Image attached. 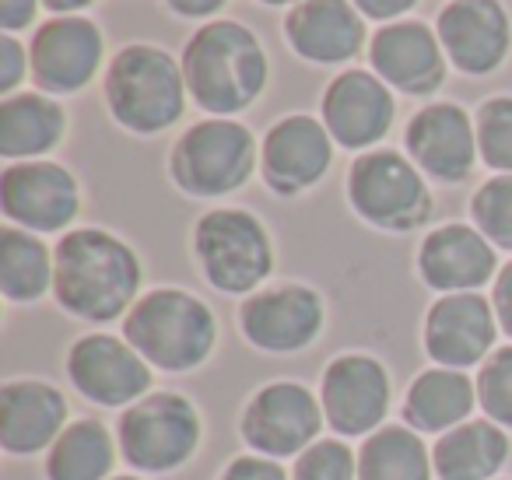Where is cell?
<instances>
[{"instance_id": "cell-24", "label": "cell", "mask_w": 512, "mask_h": 480, "mask_svg": "<svg viewBox=\"0 0 512 480\" xmlns=\"http://www.w3.org/2000/svg\"><path fill=\"white\" fill-rule=\"evenodd\" d=\"M477 407V382L460 368H425L407 386L404 424L418 435H446L470 421Z\"/></svg>"}, {"instance_id": "cell-23", "label": "cell", "mask_w": 512, "mask_h": 480, "mask_svg": "<svg viewBox=\"0 0 512 480\" xmlns=\"http://www.w3.org/2000/svg\"><path fill=\"white\" fill-rule=\"evenodd\" d=\"M285 36L309 64H344L365 46V22L348 0H302L288 11Z\"/></svg>"}, {"instance_id": "cell-26", "label": "cell", "mask_w": 512, "mask_h": 480, "mask_svg": "<svg viewBox=\"0 0 512 480\" xmlns=\"http://www.w3.org/2000/svg\"><path fill=\"white\" fill-rule=\"evenodd\" d=\"M67 134V113L43 92L8 95L0 102V155L36 162Z\"/></svg>"}, {"instance_id": "cell-41", "label": "cell", "mask_w": 512, "mask_h": 480, "mask_svg": "<svg viewBox=\"0 0 512 480\" xmlns=\"http://www.w3.org/2000/svg\"><path fill=\"white\" fill-rule=\"evenodd\" d=\"M260 4H271V8H281V4H302V0H260Z\"/></svg>"}, {"instance_id": "cell-11", "label": "cell", "mask_w": 512, "mask_h": 480, "mask_svg": "<svg viewBox=\"0 0 512 480\" xmlns=\"http://www.w3.org/2000/svg\"><path fill=\"white\" fill-rule=\"evenodd\" d=\"M67 379L95 407H123L151 393V365L113 333H85L67 351Z\"/></svg>"}, {"instance_id": "cell-8", "label": "cell", "mask_w": 512, "mask_h": 480, "mask_svg": "<svg viewBox=\"0 0 512 480\" xmlns=\"http://www.w3.org/2000/svg\"><path fill=\"white\" fill-rule=\"evenodd\" d=\"M348 200L355 214L383 232H414L432 218V193L421 169L397 151H365L348 169Z\"/></svg>"}, {"instance_id": "cell-7", "label": "cell", "mask_w": 512, "mask_h": 480, "mask_svg": "<svg viewBox=\"0 0 512 480\" xmlns=\"http://www.w3.org/2000/svg\"><path fill=\"white\" fill-rule=\"evenodd\" d=\"M260 148L249 127L214 116L200 120L176 141L169 158V176L190 197H225L249 183Z\"/></svg>"}, {"instance_id": "cell-1", "label": "cell", "mask_w": 512, "mask_h": 480, "mask_svg": "<svg viewBox=\"0 0 512 480\" xmlns=\"http://www.w3.org/2000/svg\"><path fill=\"white\" fill-rule=\"evenodd\" d=\"M137 253L106 228H74L53 249V298L74 319L113 323L141 298Z\"/></svg>"}, {"instance_id": "cell-20", "label": "cell", "mask_w": 512, "mask_h": 480, "mask_svg": "<svg viewBox=\"0 0 512 480\" xmlns=\"http://www.w3.org/2000/svg\"><path fill=\"white\" fill-rule=\"evenodd\" d=\"M67 396L53 382L11 379L0 386V449L8 456H36L50 452L64 435Z\"/></svg>"}, {"instance_id": "cell-42", "label": "cell", "mask_w": 512, "mask_h": 480, "mask_svg": "<svg viewBox=\"0 0 512 480\" xmlns=\"http://www.w3.org/2000/svg\"><path fill=\"white\" fill-rule=\"evenodd\" d=\"M109 480H144V477H137V473H116V477H109Z\"/></svg>"}, {"instance_id": "cell-13", "label": "cell", "mask_w": 512, "mask_h": 480, "mask_svg": "<svg viewBox=\"0 0 512 480\" xmlns=\"http://www.w3.org/2000/svg\"><path fill=\"white\" fill-rule=\"evenodd\" d=\"M0 207L25 232H64L81 211V186L57 162H15L0 176Z\"/></svg>"}, {"instance_id": "cell-4", "label": "cell", "mask_w": 512, "mask_h": 480, "mask_svg": "<svg viewBox=\"0 0 512 480\" xmlns=\"http://www.w3.org/2000/svg\"><path fill=\"white\" fill-rule=\"evenodd\" d=\"M183 64L148 43H130L106 71V106L130 134H162L186 109Z\"/></svg>"}, {"instance_id": "cell-36", "label": "cell", "mask_w": 512, "mask_h": 480, "mask_svg": "<svg viewBox=\"0 0 512 480\" xmlns=\"http://www.w3.org/2000/svg\"><path fill=\"white\" fill-rule=\"evenodd\" d=\"M491 305H495L498 326L505 330V337H512V260L498 270L495 288H491Z\"/></svg>"}, {"instance_id": "cell-39", "label": "cell", "mask_w": 512, "mask_h": 480, "mask_svg": "<svg viewBox=\"0 0 512 480\" xmlns=\"http://www.w3.org/2000/svg\"><path fill=\"white\" fill-rule=\"evenodd\" d=\"M179 18H211L225 8L228 0H165Z\"/></svg>"}, {"instance_id": "cell-30", "label": "cell", "mask_w": 512, "mask_h": 480, "mask_svg": "<svg viewBox=\"0 0 512 480\" xmlns=\"http://www.w3.org/2000/svg\"><path fill=\"white\" fill-rule=\"evenodd\" d=\"M470 218L474 228L498 249L512 253V172L509 176H491L470 200Z\"/></svg>"}, {"instance_id": "cell-9", "label": "cell", "mask_w": 512, "mask_h": 480, "mask_svg": "<svg viewBox=\"0 0 512 480\" xmlns=\"http://www.w3.org/2000/svg\"><path fill=\"white\" fill-rule=\"evenodd\" d=\"M327 424L320 396L309 386L292 379L267 382L246 400L239 417V435L249 452L267 459H299L309 445L320 442V431Z\"/></svg>"}, {"instance_id": "cell-34", "label": "cell", "mask_w": 512, "mask_h": 480, "mask_svg": "<svg viewBox=\"0 0 512 480\" xmlns=\"http://www.w3.org/2000/svg\"><path fill=\"white\" fill-rule=\"evenodd\" d=\"M218 480H292V473L278 463V459H267V456H235L225 470L218 473Z\"/></svg>"}, {"instance_id": "cell-28", "label": "cell", "mask_w": 512, "mask_h": 480, "mask_svg": "<svg viewBox=\"0 0 512 480\" xmlns=\"http://www.w3.org/2000/svg\"><path fill=\"white\" fill-rule=\"evenodd\" d=\"M432 449L425 435L407 424H383L362 438L358 449V480H432Z\"/></svg>"}, {"instance_id": "cell-22", "label": "cell", "mask_w": 512, "mask_h": 480, "mask_svg": "<svg viewBox=\"0 0 512 480\" xmlns=\"http://www.w3.org/2000/svg\"><path fill=\"white\" fill-rule=\"evenodd\" d=\"M418 274L439 295L477 291L498 277L495 246L470 225H442L418 249Z\"/></svg>"}, {"instance_id": "cell-18", "label": "cell", "mask_w": 512, "mask_h": 480, "mask_svg": "<svg viewBox=\"0 0 512 480\" xmlns=\"http://www.w3.org/2000/svg\"><path fill=\"white\" fill-rule=\"evenodd\" d=\"M32 81L43 95H74L99 74L102 32L88 18H53L32 36Z\"/></svg>"}, {"instance_id": "cell-35", "label": "cell", "mask_w": 512, "mask_h": 480, "mask_svg": "<svg viewBox=\"0 0 512 480\" xmlns=\"http://www.w3.org/2000/svg\"><path fill=\"white\" fill-rule=\"evenodd\" d=\"M29 64H32L29 53H25V46L15 36H0V92H4V99L15 95V88L22 85Z\"/></svg>"}, {"instance_id": "cell-5", "label": "cell", "mask_w": 512, "mask_h": 480, "mask_svg": "<svg viewBox=\"0 0 512 480\" xmlns=\"http://www.w3.org/2000/svg\"><path fill=\"white\" fill-rule=\"evenodd\" d=\"M193 256L204 281L221 295H253L274 270V246L264 221L239 207H218L197 221Z\"/></svg>"}, {"instance_id": "cell-29", "label": "cell", "mask_w": 512, "mask_h": 480, "mask_svg": "<svg viewBox=\"0 0 512 480\" xmlns=\"http://www.w3.org/2000/svg\"><path fill=\"white\" fill-rule=\"evenodd\" d=\"M0 291L8 302H39L53 291V253L36 232L0 228Z\"/></svg>"}, {"instance_id": "cell-12", "label": "cell", "mask_w": 512, "mask_h": 480, "mask_svg": "<svg viewBox=\"0 0 512 480\" xmlns=\"http://www.w3.org/2000/svg\"><path fill=\"white\" fill-rule=\"evenodd\" d=\"M320 291L306 284H274V288L253 291L239 305V330L256 351L267 354H295L306 351L323 333Z\"/></svg>"}, {"instance_id": "cell-10", "label": "cell", "mask_w": 512, "mask_h": 480, "mask_svg": "<svg viewBox=\"0 0 512 480\" xmlns=\"http://www.w3.org/2000/svg\"><path fill=\"white\" fill-rule=\"evenodd\" d=\"M320 403L337 438H369L383 428L393 403L390 372L372 354H337L320 379Z\"/></svg>"}, {"instance_id": "cell-33", "label": "cell", "mask_w": 512, "mask_h": 480, "mask_svg": "<svg viewBox=\"0 0 512 480\" xmlns=\"http://www.w3.org/2000/svg\"><path fill=\"white\" fill-rule=\"evenodd\" d=\"M292 480H358V452L344 438H320L295 459Z\"/></svg>"}, {"instance_id": "cell-38", "label": "cell", "mask_w": 512, "mask_h": 480, "mask_svg": "<svg viewBox=\"0 0 512 480\" xmlns=\"http://www.w3.org/2000/svg\"><path fill=\"white\" fill-rule=\"evenodd\" d=\"M418 0H355V8L362 11L365 18H376V22H390V18H400L414 8Z\"/></svg>"}, {"instance_id": "cell-14", "label": "cell", "mask_w": 512, "mask_h": 480, "mask_svg": "<svg viewBox=\"0 0 512 480\" xmlns=\"http://www.w3.org/2000/svg\"><path fill=\"white\" fill-rule=\"evenodd\" d=\"M498 316L491 298L481 291H460L442 295L432 302L425 316V354L442 368H474L477 361H488L498 340Z\"/></svg>"}, {"instance_id": "cell-27", "label": "cell", "mask_w": 512, "mask_h": 480, "mask_svg": "<svg viewBox=\"0 0 512 480\" xmlns=\"http://www.w3.org/2000/svg\"><path fill=\"white\" fill-rule=\"evenodd\" d=\"M120 442L99 417H78L46 452V477L50 480H109L116 477Z\"/></svg>"}, {"instance_id": "cell-15", "label": "cell", "mask_w": 512, "mask_h": 480, "mask_svg": "<svg viewBox=\"0 0 512 480\" xmlns=\"http://www.w3.org/2000/svg\"><path fill=\"white\" fill-rule=\"evenodd\" d=\"M330 162H334V137L306 113L278 120L260 144V172L278 197L306 193L327 176Z\"/></svg>"}, {"instance_id": "cell-19", "label": "cell", "mask_w": 512, "mask_h": 480, "mask_svg": "<svg viewBox=\"0 0 512 480\" xmlns=\"http://www.w3.org/2000/svg\"><path fill=\"white\" fill-rule=\"evenodd\" d=\"M449 64L463 74H491L509 57L512 29L498 0H453L435 25Z\"/></svg>"}, {"instance_id": "cell-2", "label": "cell", "mask_w": 512, "mask_h": 480, "mask_svg": "<svg viewBox=\"0 0 512 480\" xmlns=\"http://www.w3.org/2000/svg\"><path fill=\"white\" fill-rule=\"evenodd\" d=\"M179 64L190 99L211 116L242 113L267 88V53L239 22H211L197 29Z\"/></svg>"}, {"instance_id": "cell-25", "label": "cell", "mask_w": 512, "mask_h": 480, "mask_svg": "<svg viewBox=\"0 0 512 480\" xmlns=\"http://www.w3.org/2000/svg\"><path fill=\"white\" fill-rule=\"evenodd\" d=\"M509 459V435L495 421H463L432 445V466L439 480H498Z\"/></svg>"}, {"instance_id": "cell-31", "label": "cell", "mask_w": 512, "mask_h": 480, "mask_svg": "<svg viewBox=\"0 0 512 480\" xmlns=\"http://www.w3.org/2000/svg\"><path fill=\"white\" fill-rule=\"evenodd\" d=\"M477 151L481 162L488 169H495L498 176L512 172V95H498L488 99L477 109Z\"/></svg>"}, {"instance_id": "cell-40", "label": "cell", "mask_w": 512, "mask_h": 480, "mask_svg": "<svg viewBox=\"0 0 512 480\" xmlns=\"http://www.w3.org/2000/svg\"><path fill=\"white\" fill-rule=\"evenodd\" d=\"M46 8L53 11V15H74V11H85L88 4H95V0H43Z\"/></svg>"}, {"instance_id": "cell-32", "label": "cell", "mask_w": 512, "mask_h": 480, "mask_svg": "<svg viewBox=\"0 0 512 480\" xmlns=\"http://www.w3.org/2000/svg\"><path fill=\"white\" fill-rule=\"evenodd\" d=\"M477 403L498 428H512V344L495 347L477 372Z\"/></svg>"}, {"instance_id": "cell-16", "label": "cell", "mask_w": 512, "mask_h": 480, "mask_svg": "<svg viewBox=\"0 0 512 480\" xmlns=\"http://www.w3.org/2000/svg\"><path fill=\"white\" fill-rule=\"evenodd\" d=\"M411 162L435 183H463L477 165V127L456 102H432L411 116L404 130Z\"/></svg>"}, {"instance_id": "cell-21", "label": "cell", "mask_w": 512, "mask_h": 480, "mask_svg": "<svg viewBox=\"0 0 512 480\" xmlns=\"http://www.w3.org/2000/svg\"><path fill=\"white\" fill-rule=\"evenodd\" d=\"M372 71L404 95H432L446 81V50L421 22H393L372 36Z\"/></svg>"}, {"instance_id": "cell-3", "label": "cell", "mask_w": 512, "mask_h": 480, "mask_svg": "<svg viewBox=\"0 0 512 480\" xmlns=\"http://www.w3.org/2000/svg\"><path fill=\"white\" fill-rule=\"evenodd\" d=\"M123 340L158 372L186 375L211 358L218 319L183 288H155L123 316Z\"/></svg>"}, {"instance_id": "cell-6", "label": "cell", "mask_w": 512, "mask_h": 480, "mask_svg": "<svg viewBox=\"0 0 512 480\" xmlns=\"http://www.w3.org/2000/svg\"><path fill=\"white\" fill-rule=\"evenodd\" d=\"M204 438V417L183 393L158 389L130 403L116 421L120 456L137 473H172L190 463Z\"/></svg>"}, {"instance_id": "cell-37", "label": "cell", "mask_w": 512, "mask_h": 480, "mask_svg": "<svg viewBox=\"0 0 512 480\" xmlns=\"http://www.w3.org/2000/svg\"><path fill=\"white\" fill-rule=\"evenodd\" d=\"M39 0H0V25L8 32L29 29V22L36 18Z\"/></svg>"}, {"instance_id": "cell-17", "label": "cell", "mask_w": 512, "mask_h": 480, "mask_svg": "<svg viewBox=\"0 0 512 480\" xmlns=\"http://www.w3.org/2000/svg\"><path fill=\"white\" fill-rule=\"evenodd\" d=\"M323 127L330 130L341 148L369 151L393 127L397 102L379 74L369 71H344L323 92Z\"/></svg>"}]
</instances>
